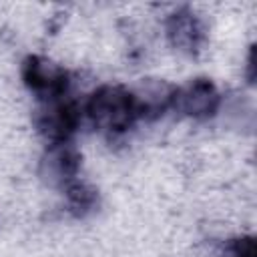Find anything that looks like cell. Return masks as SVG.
I'll list each match as a JSON object with an SVG mask.
<instances>
[{
  "label": "cell",
  "instance_id": "3957f363",
  "mask_svg": "<svg viewBox=\"0 0 257 257\" xmlns=\"http://www.w3.org/2000/svg\"><path fill=\"white\" fill-rule=\"evenodd\" d=\"M80 118V110L74 102L66 100H46L42 108L36 110V126L38 131L50 139L52 143H66V139L74 133Z\"/></svg>",
  "mask_w": 257,
  "mask_h": 257
},
{
  "label": "cell",
  "instance_id": "9c48e42d",
  "mask_svg": "<svg viewBox=\"0 0 257 257\" xmlns=\"http://www.w3.org/2000/svg\"><path fill=\"white\" fill-rule=\"evenodd\" d=\"M219 257H257L253 237L233 239L231 243H227L225 247L219 249Z\"/></svg>",
  "mask_w": 257,
  "mask_h": 257
},
{
  "label": "cell",
  "instance_id": "5b68a950",
  "mask_svg": "<svg viewBox=\"0 0 257 257\" xmlns=\"http://www.w3.org/2000/svg\"><path fill=\"white\" fill-rule=\"evenodd\" d=\"M80 155L68 143H54L42 159V179L50 185H70L78 173Z\"/></svg>",
  "mask_w": 257,
  "mask_h": 257
},
{
  "label": "cell",
  "instance_id": "52a82bcc",
  "mask_svg": "<svg viewBox=\"0 0 257 257\" xmlns=\"http://www.w3.org/2000/svg\"><path fill=\"white\" fill-rule=\"evenodd\" d=\"M133 94L137 100L139 116H151V114H161L175 102L177 88H173L163 80H147Z\"/></svg>",
  "mask_w": 257,
  "mask_h": 257
},
{
  "label": "cell",
  "instance_id": "8992f818",
  "mask_svg": "<svg viewBox=\"0 0 257 257\" xmlns=\"http://www.w3.org/2000/svg\"><path fill=\"white\" fill-rule=\"evenodd\" d=\"M167 34L173 42V46H177L183 52H197L205 40V30L201 20L191 12V10H179L175 14H171L169 22H167Z\"/></svg>",
  "mask_w": 257,
  "mask_h": 257
},
{
  "label": "cell",
  "instance_id": "6da1fadb",
  "mask_svg": "<svg viewBox=\"0 0 257 257\" xmlns=\"http://www.w3.org/2000/svg\"><path fill=\"white\" fill-rule=\"evenodd\" d=\"M86 114L96 128L118 135L133 126L139 118V108L133 90L122 86H100L90 94Z\"/></svg>",
  "mask_w": 257,
  "mask_h": 257
},
{
  "label": "cell",
  "instance_id": "277c9868",
  "mask_svg": "<svg viewBox=\"0 0 257 257\" xmlns=\"http://www.w3.org/2000/svg\"><path fill=\"white\" fill-rule=\"evenodd\" d=\"M173 104L189 116L207 118V116L215 114V110L219 106V92L213 86V82H209L207 78H197L183 90L177 88Z\"/></svg>",
  "mask_w": 257,
  "mask_h": 257
},
{
  "label": "cell",
  "instance_id": "7a4b0ae2",
  "mask_svg": "<svg viewBox=\"0 0 257 257\" xmlns=\"http://www.w3.org/2000/svg\"><path fill=\"white\" fill-rule=\"evenodd\" d=\"M22 78L24 84L44 100L60 98L68 88V72L40 56H28L24 60Z\"/></svg>",
  "mask_w": 257,
  "mask_h": 257
},
{
  "label": "cell",
  "instance_id": "ba28073f",
  "mask_svg": "<svg viewBox=\"0 0 257 257\" xmlns=\"http://www.w3.org/2000/svg\"><path fill=\"white\" fill-rule=\"evenodd\" d=\"M66 199H68L70 211L74 215L82 217V215H86L94 207V203H96V191L90 189L84 183L72 181L70 185H66Z\"/></svg>",
  "mask_w": 257,
  "mask_h": 257
}]
</instances>
